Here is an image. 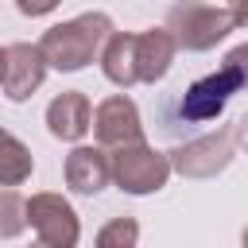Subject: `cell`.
<instances>
[{
	"mask_svg": "<svg viewBox=\"0 0 248 248\" xmlns=\"http://www.w3.org/2000/svg\"><path fill=\"white\" fill-rule=\"evenodd\" d=\"M170 167H174V163H170L167 155L151 151L143 140H140V143H128V147H116V155H112V178H116L120 190H128V194H151V190L167 186Z\"/></svg>",
	"mask_w": 248,
	"mask_h": 248,
	"instance_id": "277c9868",
	"label": "cell"
},
{
	"mask_svg": "<svg viewBox=\"0 0 248 248\" xmlns=\"http://www.w3.org/2000/svg\"><path fill=\"white\" fill-rule=\"evenodd\" d=\"M43 74H46L43 46H27V43L4 46V93L12 101H23L31 89H39Z\"/></svg>",
	"mask_w": 248,
	"mask_h": 248,
	"instance_id": "ba28073f",
	"label": "cell"
},
{
	"mask_svg": "<svg viewBox=\"0 0 248 248\" xmlns=\"http://www.w3.org/2000/svg\"><path fill=\"white\" fill-rule=\"evenodd\" d=\"M236 23V12H225V8H209V4H178L170 12V27L174 31V43L178 46H190V50H205L213 46L217 39H225Z\"/></svg>",
	"mask_w": 248,
	"mask_h": 248,
	"instance_id": "3957f363",
	"label": "cell"
},
{
	"mask_svg": "<svg viewBox=\"0 0 248 248\" xmlns=\"http://www.w3.org/2000/svg\"><path fill=\"white\" fill-rule=\"evenodd\" d=\"M236 23H248V0H236Z\"/></svg>",
	"mask_w": 248,
	"mask_h": 248,
	"instance_id": "ac0fdd59",
	"label": "cell"
},
{
	"mask_svg": "<svg viewBox=\"0 0 248 248\" xmlns=\"http://www.w3.org/2000/svg\"><path fill=\"white\" fill-rule=\"evenodd\" d=\"M19 205H23V202H19V194H16V190H8V194L0 198V236H16V232L23 229V221L16 217V213H19Z\"/></svg>",
	"mask_w": 248,
	"mask_h": 248,
	"instance_id": "5bb4252c",
	"label": "cell"
},
{
	"mask_svg": "<svg viewBox=\"0 0 248 248\" xmlns=\"http://www.w3.org/2000/svg\"><path fill=\"white\" fill-rule=\"evenodd\" d=\"M46 124L58 140H81L89 132V101L81 93H62L46 108Z\"/></svg>",
	"mask_w": 248,
	"mask_h": 248,
	"instance_id": "8fae6325",
	"label": "cell"
},
{
	"mask_svg": "<svg viewBox=\"0 0 248 248\" xmlns=\"http://www.w3.org/2000/svg\"><path fill=\"white\" fill-rule=\"evenodd\" d=\"M105 35H108V19L105 16H78L70 23L50 27L39 46H43V54H46V62L54 70H81L97 54Z\"/></svg>",
	"mask_w": 248,
	"mask_h": 248,
	"instance_id": "7a4b0ae2",
	"label": "cell"
},
{
	"mask_svg": "<svg viewBox=\"0 0 248 248\" xmlns=\"http://www.w3.org/2000/svg\"><path fill=\"white\" fill-rule=\"evenodd\" d=\"M229 159H232V140H229V132H213V136H202V140L170 151L174 170H182V174H190V178H209V174L225 170Z\"/></svg>",
	"mask_w": 248,
	"mask_h": 248,
	"instance_id": "52a82bcc",
	"label": "cell"
},
{
	"mask_svg": "<svg viewBox=\"0 0 248 248\" xmlns=\"http://www.w3.org/2000/svg\"><path fill=\"white\" fill-rule=\"evenodd\" d=\"M27 225L35 229V236L50 248H74L81 229H78V213L70 209L66 198L58 194H35L27 202Z\"/></svg>",
	"mask_w": 248,
	"mask_h": 248,
	"instance_id": "5b68a950",
	"label": "cell"
},
{
	"mask_svg": "<svg viewBox=\"0 0 248 248\" xmlns=\"http://www.w3.org/2000/svg\"><path fill=\"white\" fill-rule=\"evenodd\" d=\"M58 0H19V12H27V16H43V12H50Z\"/></svg>",
	"mask_w": 248,
	"mask_h": 248,
	"instance_id": "2e32d148",
	"label": "cell"
},
{
	"mask_svg": "<svg viewBox=\"0 0 248 248\" xmlns=\"http://www.w3.org/2000/svg\"><path fill=\"white\" fill-rule=\"evenodd\" d=\"M232 4H236V0H232Z\"/></svg>",
	"mask_w": 248,
	"mask_h": 248,
	"instance_id": "ffe728a7",
	"label": "cell"
},
{
	"mask_svg": "<svg viewBox=\"0 0 248 248\" xmlns=\"http://www.w3.org/2000/svg\"><path fill=\"white\" fill-rule=\"evenodd\" d=\"M244 244H248V229H244Z\"/></svg>",
	"mask_w": 248,
	"mask_h": 248,
	"instance_id": "d6986e66",
	"label": "cell"
},
{
	"mask_svg": "<svg viewBox=\"0 0 248 248\" xmlns=\"http://www.w3.org/2000/svg\"><path fill=\"white\" fill-rule=\"evenodd\" d=\"M225 62H229V66H236V74H240V78H244V85H248V43H244V46H236V50H229V54H225Z\"/></svg>",
	"mask_w": 248,
	"mask_h": 248,
	"instance_id": "9a60e30c",
	"label": "cell"
},
{
	"mask_svg": "<svg viewBox=\"0 0 248 248\" xmlns=\"http://www.w3.org/2000/svg\"><path fill=\"white\" fill-rule=\"evenodd\" d=\"M236 140H240V147L248 151V112L240 116V124H236Z\"/></svg>",
	"mask_w": 248,
	"mask_h": 248,
	"instance_id": "e0dca14e",
	"label": "cell"
},
{
	"mask_svg": "<svg viewBox=\"0 0 248 248\" xmlns=\"http://www.w3.org/2000/svg\"><path fill=\"white\" fill-rule=\"evenodd\" d=\"M27 174H31V155H27V147H23L16 136H4V170H0L4 186L23 182Z\"/></svg>",
	"mask_w": 248,
	"mask_h": 248,
	"instance_id": "7c38bea8",
	"label": "cell"
},
{
	"mask_svg": "<svg viewBox=\"0 0 248 248\" xmlns=\"http://www.w3.org/2000/svg\"><path fill=\"white\" fill-rule=\"evenodd\" d=\"M240 85H244V78L236 74V66L225 62L217 74H209V78H202V81H194L186 89V97H182V120H194V124L213 120Z\"/></svg>",
	"mask_w": 248,
	"mask_h": 248,
	"instance_id": "8992f818",
	"label": "cell"
},
{
	"mask_svg": "<svg viewBox=\"0 0 248 248\" xmlns=\"http://www.w3.org/2000/svg\"><path fill=\"white\" fill-rule=\"evenodd\" d=\"M93 128H97V140L105 147H128V143H140L143 140V128H140V112L128 97H108L97 105V116H93Z\"/></svg>",
	"mask_w": 248,
	"mask_h": 248,
	"instance_id": "9c48e42d",
	"label": "cell"
},
{
	"mask_svg": "<svg viewBox=\"0 0 248 248\" xmlns=\"http://www.w3.org/2000/svg\"><path fill=\"white\" fill-rule=\"evenodd\" d=\"M108 178H112V163L105 159V151H97V147H74L70 151V159H66V182H70V190L97 194V190L108 186Z\"/></svg>",
	"mask_w": 248,
	"mask_h": 248,
	"instance_id": "30bf717a",
	"label": "cell"
},
{
	"mask_svg": "<svg viewBox=\"0 0 248 248\" xmlns=\"http://www.w3.org/2000/svg\"><path fill=\"white\" fill-rule=\"evenodd\" d=\"M174 58V35L167 31H143V35H112L105 50V78L116 85L132 81H155L167 74Z\"/></svg>",
	"mask_w": 248,
	"mask_h": 248,
	"instance_id": "6da1fadb",
	"label": "cell"
},
{
	"mask_svg": "<svg viewBox=\"0 0 248 248\" xmlns=\"http://www.w3.org/2000/svg\"><path fill=\"white\" fill-rule=\"evenodd\" d=\"M140 240V229H136V221H128V217H116L112 225H105L101 232H97V244L101 248H128V244H136Z\"/></svg>",
	"mask_w": 248,
	"mask_h": 248,
	"instance_id": "4fadbf2b",
	"label": "cell"
}]
</instances>
